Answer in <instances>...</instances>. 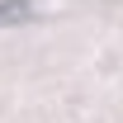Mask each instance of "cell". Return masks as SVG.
I'll use <instances>...</instances> for the list:
<instances>
[{
	"label": "cell",
	"mask_w": 123,
	"mask_h": 123,
	"mask_svg": "<svg viewBox=\"0 0 123 123\" xmlns=\"http://www.w3.org/2000/svg\"><path fill=\"white\" fill-rule=\"evenodd\" d=\"M33 5L29 0H0V24H29Z\"/></svg>",
	"instance_id": "obj_1"
}]
</instances>
